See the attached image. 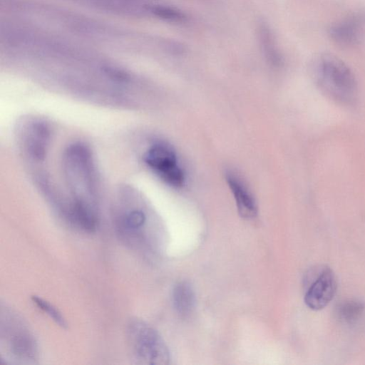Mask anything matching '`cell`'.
I'll list each match as a JSON object with an SVG mask.
<instances>
[{"instance_id": "1", "label": "cell", "mask_w": 365, "mask_h": 365, "mask_svg": "<svg viewBox=\"0 0 365 365\" xmlns=\"http://www.w3.org/2000/svg\"><path fill=\"white\" fill-rule=\"evenodd\" d=\"M62 168L70 194L62 215L75 227L95 232L98 225V180L90 148L81 142L69 144L63 153Z\"/></svg>"}, {"instance_id": "2", "label": "cell", "mask_w": 365, "mask_h": 365, "mask_svg": "<svg viewBox=\"0 0 365 365\" xmlns=\"http://www.w3.org/2000/svg\"><path fill=\"white\" fill-rule=\"evenodd\" d=\"M312 77L327 97L340 104H351L356 99L358 85L350 68L331 53H321L311 63Z\"/></svg>"}, {"instance_id": "3", "label": "cell", "mask_w": 365, "mask_h": 365, "mask_svg": "<svg viewBox=\"0 0 365 365\" xmlns=\"http://www.w3.org/2000/svg\"><path fill=\"white\" fill-rule=\"evenodd\" d=\"M126 341L131 359L138 364L165 365L168 349L158 332L145 322L133 318L126 326Z\"/></svg>"}, {"instance_id": "4", "label": "cell", "mask_w": 365, "mask_h": 365, "mask_svg": "<svg viewBox=\"0 0 365 365\" xmlns=\"http://www.w3.org/2000/svg\"><path fill=\"white\" fill-rule=\"evenodd\" d=\"M143 159L146 166L168 185L180 187L184 185L185 173L174 149L168 143H152L145 151Z\"/></svg>"}, {"instance_id": "5", "label": "cell", "mask_w": 365, "mask_h": 365, "mask_svg": "<svg viewBox=\"0 0 365 365\" xmlns=\"http://www.w3.org/2000/svg\"><path fill=\"white\" fill-rule=\"evenodd\" d=\"M50 125L40 118H30L21 123L18 137L23 151L32 161L43 162L47 155L52 130Z\"/></svg>"}, {"instance_id": "6", "label": "cell", "mask_w": 365, "mask_h": 365, "mask_svg": "<svg viewBox=\"0 0 365 365\" xmlns=\"http://www.w3.org/2000/svg\"><path fill=\"white\" fill-rule=\"evenodd\" d=\"M304 302L312 310L324 308L333 299L336 282L331 269L326 266L317 267L308 277Z\"/></svg>"}, {"instance_id": "7", "label": "cell", "mask_w": 365, "mask_h": 365, "mask_svg": "<svg viewBox=\"0 0 365 365\" xmlns=\"http://www.w3.org/2000/svg\"><path fill=\"white\" fill-rule=\"evenodd\" d=\"M6 327V347L9 356L20 363H34L37 359L38 346L35 338L21 322Z\"/></svg>"}, {"instance_id": "8", "label": "cell", "mask_w": 365, "mask_h": 365, "mask_svg": "<svg viewBox=\"0 0 365 365\" xmlns=\"http://www.w3.org/2000/svg\"><path fill=\"white\" fill-rule=\"evenodd\" d=\"M125 202L119 210L116 225L120 234L131 240L145 225L147 216L144 210L136 207L134 202Z\"/></svg>"}, {"instance_id": "9", "label": "cell", "mask_w": 365, "mask_h": 365, "mask_svg": "<svg viewBox=\"0 0 365 365\" xmlns=\"http://www.w3.org/2000/svg\"><path fill=\"white\" fill-rule=\"evenodd\" d=\"M226 181L234 196L240 215L246 219L255 217L257 213V204L244 182L232 172L226 173Z\"/></svg>"}, {"instance_id": "10", "label": "cell", "mask_w": 365, "mask_h": 365, "mask_svg": "<svg viewBox=\"0 0 365 365\" xmlns=\"http://www.w3.org/2000/svg\"><path fill=\"white\" fill-rule=\"evenodd\" d=\"M361 22V17L354 16L331 26L329 34L331 38L340 45H353L358 40Z\"/></svg>"}, {"instance_id": "11", "label": "cell", "mask_w": 365, "mask_h": 365, "mask_svg": "<svg viewBox=\"0 0 365 365\" xmlns=\"http://www.w3.org/2000/svg\"><path fill=\"white\" fill-rule=\"evenodd\" d=\"M257 36L267 61L274 67L280 66L282 58L276 44L272 30L265 21H259Z\"/></svg>"}, {"instance_id": "12", "label": "cell", "mask_w": 365, "mask_h": 365, "mask_svg": "<svg viewBox=\"0 0 365 365\" xmlns=\"http://www.w3.org/2000/svg\"><path fill=\"white\" fill-rule=\"evenodd\" d=\"M173 303L175 310L181 315L189 314L195 303L192 286L187 282H178L173 290Z\"/></svg>"}, {"instance_id": "13", "label": "cell", "mask_w": 365, "mask_h": 365, "mask_svg": "<svg viewBox=\"0 0 365 365\" xmlns=\"http://www.w3.org/2000/svg\"><path fill=\"white\" fill-rule=\"evenodd\" d=\"M365 305L358 300H347L341 303L336 309L340 320L347 324L357 322L364 314Z\"/></svg>"}, {"instance_id": "14", "label": "cell", "mask_w": 365, "mask_h": 365, "mask_svg": "<svg viewBox=\"0 0 365 365\" xmlns=\"http://www.w3.org/2000/svg\"><path fill=\"white\" fill-rule=\"evenodd\" d=\"M32 302L43 312L46 313L58 326L66 329L68 325L61 313L46 300L36 295L31 297Z\"/></svg>"}, {"instance_id": "15", "label": "cell", "mask_w": 365, "mask_h": 365, "mask_svg": "<svg viewBox=\"0 0 365 365\" xmlns=\"http://www.w3.org/2000/svg\"><path fill=\"white\" fill-rule=\"evenodd\" d=\"M149 11L158 18L171 22H182L186 18L181 11L167 6H153L149 8Z\"/></svg>"}]
</instances>
